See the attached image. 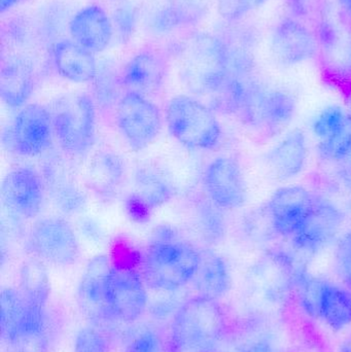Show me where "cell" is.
<instances>
[{"mask_svg": "<svg viewBox=\"0 0 351 352\" xmlns=\"http://www.w3.org/2000/svg\"><path fill=\"white\" fill-rule=\"evenodd\" d=\"M199 261L200 250L163 226L152 235L140 272L150 289L172 293L192 283Z\"/></svg>", "mask_w": 351, "mask_h": 352, "instance_id": "1", "label": "cell"}, {"mask_svg": "<svg viewBox=\"0 0 351 352\" xmlns=\"http://www.w3.org/2000/svg\"><path fill=\"white\" fill-rule=\"evenodd\" d=\"M228 316L218 300L196 296L173 316L167 352H206L230 332Z\"/></svg>", "mask_w": 351, "mask_h": 352, "instance_id": "2", "label": "cell"}, {"mask_svg": "<svg viewBox=\"0 0 351 352\" xmlns=\"http://www.w3.org/2000/svg\"><path fill=\"white\" fill-rule=\"evenodd\" d=\"M0 304L2 341L16 352H47V307L30 303L12 287L2 289Z\"/></svg>", "mask_w": 351, "mask_h": 352, "instance_id": "3", "label": "cell"}, {"mask_svg": "<svg viewBox=\"0 0 351 352\" xmlns=\"http://www.w3.org/2000/svg\"><path fill=\"white\" fill-rule=\"evenodd\" d=\"M47 109L61 150L73 157L87 154L96 132L95 101L86 93H67L52 101Z\"/></svg>", "mask_w": 351, "mask_h": 352, "instance_id": "4", "label": "cell"}, {"mask_svg": "<svg viewBox=\"0 0 351 352\" xmlns=\"http://www.w3.org/2000/svg\"><path fill=\"white\" fill-rule=\"evenodd\" d=\"M295 97L284 89L269 88L249 78L237 117L267 138L282 133L296 115Z\"/></svg>", "mask_w": 351, "mask_h": 352, "instance_id": "5", "label": "cell"}, {"mask_svg": "<svg viewBox=\"0 0 351 352\" xmlns=\"http://www.w3.org/2000/svg\"><path fill=\"white\" fill-rule=\"evenodd\" d=\"M166 122L171 135L191 150H214L222 140L216 111L194 97L179 95L171 99Z\"/></svg>", "mask_w": 351, "mask_h": 352, "instance_id": "6", "label": "cell"}, {"mask_svg": "<svg viewBox=\"0 0 351 352\" xmlns=\"http://www.w3.org/2000/svg\"><path fill=\"white\" fill-rule=\"evenodd\" d=\"M26 248L33 258L56 267L72 266L80 256L76 232L65 219L58 217L35 221Z\"/></svg>", "mask_w": 351, "mask_h": 352, "instance_id": "7", "label": "cell"}, {"mask_svg": "<svg viewBox=\"0 0 351 352\" xmlns=\"http://www.w3.org/2000/svg\"><path fill=\"white\" fill-rule=\"evenodd\" d=\"M54 136L49 109L43 105L27 104L4 130L2 144L12 154L35 157L49 150Z\"/></svg>", "mask_w": 351, "mask_h": 352, "instance_id": "8", "label": "cell"}, {"mask_svg": "<svg viewBox=\"0 0 351 352\" xmlns=\"http://www.w3.org/2000/svg\"><path fill=\"white\" fill-rule=\"evenodd\" d=\"M117 128L133 151H141L155 142L162 129V115L144 95L127 92L115 107Z\"/></svg>", "mask_w": 351, "mask_h": 352, "instance_id": "9", "label": "cell"}, {"mask_svg": "<svg viewBox=\"0 0 351 352\" xmlns=\"http://www.w3.org/2000/svg\"><path fill=\"white\" fill-rule=\"evenodd\" d=\"M109 303L113 320L131 324L148 309V285L133 265H111L109 280Z\"/></svg>", "mask_w": 351, "mask_h": 352, "instance_id": "10", "label": "cell"}, {"mask_svg": "<svg viewBox=\"0 0 351 352\" xmlns=\"http://www.w3.org/2000/svg\"><path fill=\"white\" fill-rule=\"evenodd\" d=\"M343 223L341 209L331 201L317 196L304 223L291 238L293 248L302 256H315L336 241Z\"/></svg>", "mask_w": 351, "mask_h": 352, "instance_id": "11", "label": "cell"}, {"mask_svg": "<svg viewBox=\"0 0 351 352\" xmlns=\"http://www.w3.org/2000/svg\"><path fill=\"white\" fill-rule=\"evenodd\" d=\"M269 47L276 63L284 67L310 61L319 49L315 31L303 21L288 16L272 29Z\"/></svg>", "mask_w": 351, "mask_h": 352, "instance_id": "12", "label": "cell"}, {"mask_svg": "<svg viewBox=\"0 0 351 352\" xmlns=\"http://www.w3.org/2000/svg\"><path fill=\"white\" fill-rule=\"evenodd\" d=\"M45 192L43 175L31 166L12 169L2 182V203L16 219L37 217L43 208Z\"/></svg>", "mask_w": 351, "mask_h": 352, "instance_id": "13", "label": "cell"}, {"mask_svg": "<svg viewBox=\"0 0 351 352\" xmlns=\"http://www.w3.org/2000/svg\"><path fill=\"white\" fill-rule=\"evenodd\" d=\"M317 195L302 186H284L270 197L265 210L276 235L292 238L300 229Z\"/></svg>", "mask_w": 351, "mask_h": 352, "instance_id": "14", "label": "cell"}, {"mask_svg": "<svg viewBox=\"0 0 351 352\" xmlns=\"http://www.w3.org/2000/svg\"><path fill=\"white\" fill-rule=\"evenodd\" d=\"M207 198L225 211L237 210L247 203L245 175L238 161L231 157L214 159L204 173Z\"/></svg>", "mask_w": 351, "mask_h": 352, "instance_id": "15", "label": "cell"}, {"mask_svg": "<svg viewBox=\"0 0 351 352\" xmlns=\"http://www.w3.org/2000/svg\"><path fill=\"white\" fill-rule=\"evenodd\" d=\"M45 190L55 206L64 214H80L87 206L86 192L78 184L65 159L51 152L45 156L41 168Z\"/></svg>", "mask_w": 351, "mask_h": 352, "instance_id": "16", "label": "cell"}, {"mask_svg": "<svg viewBox=\"0 0 351 352\" xmlns=\"http://www.w3.org/2000/svg\"><path fill=\"white\" fill-rule=\"evenodd\" d=\"M111 265L105 254L94 256L87 264L78 283V306L84 316L95 322L113 320L109 303Z\"/></svg>", "mask_w": 351, "mask_h": 352, "instance_id": "17", "label": "cell"}, {"mask_svg": "<svg viewBox=\"0 0 351 352\" xmlns=\"http://www.w3.org/2000/svg\"><path fill=\"white\" fill-rule=\"evenodd\" d=\"M37 67L34 59L26 54H14L2 62L0 96L6 107H25L34 92Z\"/></svg>", "mask_w": 351, "mask_h": 352, "instance_id": "18", "label": "cell"}, {"mask_svg": "<svg viewBox=\"0 0 351 352\" xmlns=\"http://www.w3.org/2000/svg\"><path fill=\"white\" fill-rule=\"evenodd\" d=\"M309 159V146L302 129L291 130L284 134L266 154V166L280 182L302 175Z\"/></svg>", "mask_w": 351, "mask_h": 352, "instance_id": "19", "label": "cell"}, {"mask_svg": "<svg viewBox=\"0 0 351 352\" xmlns=\"http://www.w3.org/2000/svg\"><path fill=\"white\" fill-rule=\"evenodd\" d=\"M68 29L72 41L93 54L105 51L115 35L113 20L97 4L78 10L70 20Z\"/></svg>", "mask_w": 351, "mask_h": 352, "instance_id": "20", "label": "cell"}, {"mask_svg": "<svg viewBox=\"0 0 351 352\" xmlns=\"http://www.w3.org/2000/svg\"><path fill=\"white\" fill-rule=\"evenodd\" d=\"M166 76V62L161 54L144 50L136 54L124 68L122 82L128 92L148 97L160 90Z\"/></svg>", "mask_w": 351, "mask_h": 352, "instance_id": "21", "label": "cell"}, {"mask_svg": "<svg viewBox=\"0 0 351 352\" xmlns=\"http://www.w3.org/2000/svg\"><path fill=\"white\" fill-rule=\"evenodd\" d=\"M125 176L123 158L117 153L100 151L89 161L86 184L95 195L107 200L117 194Z\"/></svg>", "mask_w": 351, "mask_h": 352, "instance_id": "22", "label": "cell"}, {"mask_svg": "<svg viewBox=\"0 0 351 352\" xmlns=\"http://www.w3.org/2000/svg\"><path fill=\"white\" fill-rule=\"evenodd\" d=\"M192 283L197 296L218 301L230 292L232 276L220 254L212 248H201L199 265Z\"/></svg>", "mask_w": 351, "mask_h": 352, "instance_id": "23", "label": "cell"}, {"mask_svg": "<svg viewBox=\"0 0 351 352\" xmlns=\"http://www.w3.org/2000/svg\"><path fill=\"white\" fill-rule=\"evenodd\" d=\"M54 65L58 74L76 84L92 82L98 69L95 54L72 39L57 41L53 49Z\"/></svg>", "mask_w": 351, "mask_h": 352, "instance_id": "24", "label": "cell"}, {"mask_svg": "<svg viewBox=\"0 0 351 352\" xmlns=\"http://www.w3.org/2000/svg\"><path fill=\"white\" fill-rule=\"evenodd\" d=\"M133 184L132 197L137 199L150 211L166 204L175 195L174 186L168 176L157 167L137 168L134 173Z\"/></svg>", "mask_w": 351, "mask_h": 352, "instance_id": "25", "label": "cell"}, {"mask_svg": "<svg viewBox=\"0 0 351 352\" xmlns=\"http://www.w3.org/2000/svg\"><path fill=\"white\" fill-rule=\"evenodd\" d=\"M319 320L334 332L351 326V292L326 281L321 295Z\"/></svg>", "mask_w": 351, "mask_h": 352, "instance_id": "26", "label": "cell"}, {"mask_svg": "<svg viewBox=\"0 0 351 352\" xmlns=\"http://www.w3.org/2000/svg\"><path fill=\"white\" fill-rule=\"evenodd\" d=\"M18 289L27 301L47 307L51 283L45 263L35 258L26 261L21 266Z\"/></svg>", "mask_w": 351, "mask_h": 352, "instance_id": "27", "label": "cell"}, {"mask_svg": "<svg viewBox=\"0 0 351 352\" xmlns=\"http://www.w3.org/2000/svg\"><path fill=\"white\" fill-rule=\"evenodd\" d=\"M92 82L95 103L101 109L117 107L124 86L122 74H119L115 64L109 61L98 62V69Z\"/></svg>", "mask_w": 351, "mask_h": 352, "instance_id": "28", "label": "cell"}, {"mask_svg": "<svg viewBox=\"0 0 351 352\" xmlns=\"http://www.w3.org/2000/svg\"><path fill=\"white\" fill-rule=\"evenodd\" d=\"M196 226L204 241L218 244L224 240L228 231L224 209L210 199H202L196 206Z\"/></svg>", "mask_w": 351, "mask_h": 352, "instance_id": "29", "label": "cell"}, {"mask_svg": "<svg viewBox=\"0 0 351 352\" xmlns=\"http://www.w3.org/2000/svg\"><path fill=\"white\" fill-rule=\"evenodd\" d=\"M325 280L311 276L306 271H301L294 279L293 289L296 291L299 305L313 320H319L321 295Z\"/></svg>", "mask_w": 351, "mask_h": 352, "instance_id": "30", "label": "cell"}, {"mask_svg": "<svg viewBox=\"0 0 351 352\" xmlns=\"http://www.w3.org/2000/svg\"><path fill=\"white\" fill-rule=\"evenodd\" d=\"M317 154L327 163L342 164L351 160V116L339 132L317 142Z\"/></svg>", "mask_w": 351, "mask_h": 352, "instance_id": "31", "label": "cell"}, {"mask_svg": "<svg viewBox=\"0 0 351 352\" xmlns=\"http://www.w3.org/2000/svg\"><path fill=\"white\" fill-rule=\"evenodd\" d=\"M350 116L339 105H329L319 111L311 124V130L317 138V142L339 132L348 123Z\"/></svg>", "mask_w": 351, "mask_h": 352, "instance_id": "32", "label": "cell"}, {"mask_svg": "<svg viewBox=\"0 0 351 352\" xmlns=\"http://www.w3.org/2000/svg\"><path fill=\"white\" fill-rule=\"evenodd\" d=\"M183 25L179 12L169 2L150 12L146 21L148 32L157 37L167 36Z\"/></svg>", "mask_w": 351, "mask_h": 352, "instance_id": "33", "label": "cell"}, {"mask_svg": "<svg viewBox=\"0 0 351 352\" xmlns=\"http://www.w3.org/2000/svg\"><path fill=\"white\" fill-rule=\"evenodd\" d=\"M73 352H111V340L99 327L86 326L74 336Z\"/></svg>", "mask_w": 351, "mask_h": 352, "instance_id": "34", "label": "cell"}, {"mask_svg": "<svg viewBox=\"0 0 351 352\" xmlns=\"http://www.w3.org/2000/svg\"><path fill=\"white\" fill-rule=\"evenodd\" d=\"M268 0H216V10L223 20L236 23L260 10Z\"/></svg>", "mask_w": 351, "mask_h": 352, "instance_id": "35", "label": "cell"}, {"mask_svg": "<svg viewBox=\"0 0 351 352\" xmlns=\"http://www.w3.org/2000/svg\"><path fill=\"white\" fill-rule=\"evenodd\" d=\"M319 47L325 55L332 56L340 47L341 35L336 23L328 16H321L315 30Z\"/></svg>", "mask_w": 351, "mask_h": 352, "instance_id": "36", "label": "cell"}, {"mask_svg": "<svg viewBox=\"0 0 351 352\" xmlns=\"http://www.w3.org/2000/svg\"><path fill=\"white\" fill-rule=\"evenodd\" d=\"M111 20L115 34L120 41L125 43L133 36L138 23V14L135 8L130 6L117 8L113 12Z\"/></svg>", "mask_w": 351, "mask_h": 352, "instance_id": "37", "label": "cell"}, {"mask_svg": "<svg viewBox=\"0 0 351 352\" xmlns=\"http://www.w3.org/2000/svg\"><path fill=\"white\" fill-rule=\"evenodd\" d=\"M335 268L342 283L351 289V229L337 239Z\"/></svg>", "mask_w": 351, "mask_h": 352, "instance_id": "38", "label": "cell"}, {"mask_svg": "<svg viewBox=\"0 0 351 352\" xmlns=\"http://www.w3.org/2000/svg\"><path fill=\"white\" fill-rule=\"evenodd\" d=\"M179 12L183 24H195L207 14L210 0H168Z\"/></svg>", "mask_w": 351, "mask_h": 352, "instance_id": "39", "label": "cell"}, {"mask_svg": "<svg viewBox=\"0 0 351 352\" xmlns=\"http://www.w3.org/2000/svg\"><path fill=\"white\" fill-rule=\"evenodd\" d=\"M164 346L162 338L156 331L144 329L131 337L124 352H162Z\"/></svg>", "mask_w": 351, "mask_h": 352, "instance_id": "40", "label": "cell"}, {"mask_svg": "<svg viewBox=\"0 0 351 352\" xmlns=\"http://www.w3.org/2000/svg\"><path fill=\"white\" fill-rule=\"evenodd\" d=\"M80 233L90 243L100 244L104 240L105 233L102 226L90 217H82L78 223Z\"/></svg>", "mask_w": 351, "mask_h": 352, "instance_id": "41", "label": "cell"}, {"mask_svg": "<svg viewBox=\"0 0 351 352\" xmlns=\"http://www.w3.org/2000/svg\"><path fill=\"white\" fill-rule=\"evenodd\" d=\"M288 16L303 21L310 18L315 10V0H284Z\"/></svg>", "mask_w": 351, "mask_h": 352, "instance_id": "42", "label": "cell"}, {"mask_svg": "<svg viewBox=\"0 0 351 352\" xmlns=\"http://www.w3.org/2000/svg\"><path fill=\"white\" fill-rule=\"evenodd\" d=\"M206 352H249V346L237 340L230 331Z\"/></svg>", "mask_w": 351, "mask_h": 352, "instance_id": "43", "label": "cell"}, {"mask_svg": "<svg viewBox=\"0 0 351 352\" xmlns=\"http://www.w3.org/2000/svg\"><path fill=\"white\" fill-rule=\"evenodd\" d=\"M340 10H341L342 16L350 22L351 25V0H338Z\"/></svg>", "mask_w": 351, "mask_h": 352, "instance_id": "44", "label": "cell"}, {"mask_svg": "<svg viewBox=\"0 0 351 352\" xmlns=\"http://www.w3.org/2000/svg\"><path fill=\"white\" fill-rule=\"evenodd\" d=\"M22 0H0V12L2 14L12 10L16 4L20 3Z\"/></svg>", "mask_w": 351, "mask_h": 352, "instance_id": "45", "label": "cell"}, {"mask_svg": "<svg viewBox=\"0 0 351 352\" xmlns=\"http://www.w3.org/2000/svg\"><path fill=\"white\" fill-rule=\"evenodd\" d=\"M338 352H351V334L342 341Z\"/></svg>", "mask_w": 351, "mask_h": 352, "instance_id": "46", "label": "cell"}, {"mask_svg": "<svg viewBox=\"0 0 351 352\" xmlns=\"http://www.w3.org/2000/svg\"><path fill=\"white\" fill-rule=\"evenodd\" d=\"M297 352H317L315 351V349H311V347H309V349H300Z\"/></svg>", "mask_w": 351, "mask_h": 352, "instance_id": "47", "label": "cell"}]
</instances>
